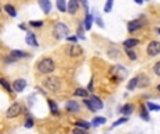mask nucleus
<instances>
[{"mask_svg": "<svg viewBox=\"0 0 160 134\" xmlns=\"http://www.w3.org/2000/svg\"><path fill=\"white\" fill-rule=\"evenodd\" d=\"M138 45H139V41H138L136 38H129V39H126V41H124L125 49H132V47L138 46Z\"/></svg>", "mask_w": 160, "mask_h": 134, "instance_id": "2eb2a0df", "label": "nucleus"}, {"mask_svg": "<svg viewBox=\"0 0 160 134\" xmlns=\"http://www.w3.org/2000/svg\"><path fill=\"white\" fill-rule=\"evenodd\" d=\"M84 105H86L87 108H89L91 112H95V110H94V108H93V105H91V102H90L89 98H84Z\"/></svg>", "mask_w": 160, "mask_h": 134, "instance_id": "72a5a7b5", "label": "nucleus"}, {"mask_svg": "<svg viewBox=\"0 0 160 134\" xmlns=\"http://www.w3.org/2000/svg\"><path fill=\"white\" fill-rule=\"evenodd\" d=\"M66 39L69 42H73V43H76V41H77V36H67Z\"/></svg>", "mask_w": 160, "mask_h": 134, "instance_id": "ea45409f", "label": "nucleus"}, {"mask_svg": "<svg viewBox=\"0 0 160 134\" xmlns=\"http://www.w3.org/2000/svg\"><path fill=\"white\" fill-rule=\"evenodd\" d=\"M87 91H89V92H91V91H93V80L89 83V89H87Z\"/></svg>", "mask_w": 160, "mask_h": 134, "instance_id": "a19ab883", "label": "nucleus"}, {"mask_svg": "<svg viewBox=\"0 0 160 134\" xmlns=\"http://www.w3.org/2000/svg\"><path fill=\"white\" fill-rule=\"evenodd\" d=\"M135 78H136V87H139V88H145V87H148L150 84V80L145 74H139Z\"/></svg>", "mask_w": 160, "mask_h": 134, "instance_id": "6e6552de", "label": "nucleus"}, {"mask_svg": "<svg viewBox=\"0 0 160 134\" xmlns=\"http://www.w3.org/2000/svg\"><path fill=\"white\" fill-rule=\"evenodd\" d=\"M157 89H159V91H160V84H159V85H157Z\"/></svg>", "mask_w": 160, "mask_h": 134, "instance_id": "c03bdc74", "label": "nucleus"}, {"mask_svg": "<svg viewBox=\"0 0 160 134\" xmlns=\"http://www.w3.org/2000/svg\"><path fill=\"white\" fill-rule=\"evenodd\" d=\"M42 24H44L42 21H30L31 27H36V28H38V27H42Z\"/></svg>", "mask_w": 160, "mask_h": 134, "instance_id": "c9c22d12", "label": "nucleus"}, {"mask_svg": "<svg viewBox=\"0 0 160 134\" xmlns=\"http://www.w3.org/2000/svg\"><path fill=\"white\" fill-rule=\"evenodd\" d=\"M42 84H44V87L48 91H52V92H56L61 88V80L58 77H48V78H45Z\"/></svg>", "mask_w": 160, "mask_h": 134, "instance_id": "f03ea898", "label": "nucleus"}, {"mask_svg": "<svg viewBox=\"0 0 160 134\" xmlns=\"http://www.w3.org/2000/svg\"><path fill=\"white\" fill-rule=\"evenodd\" d=\"M126 122H128V117H121V119H118L115 123H112L111 128H115L117 126H121V124H124V123H126Z\"/></svg>", "mask_w": 160, "mask_h": 134, "instance_id": "c85d7f7f", "label": "nucleus"}, {"mask_svg": "<svg viewBox=\"0 0 160 134\" xmlns=\"http://www.w3.org/2000/svg\"><path fill=\"white\" fill-rule=\"evenodd\" d=\"M104 123H105V117H101V116H98V117H94V119H93L91 126H94V127H97V126H101V124H104Z\"/></svg>", "mask_w": 160, "mask_h": 134, "instance_id": "5701e85b", "label": "nucleus"}, {"mask_svg": "<svg viewBox=\"0 0 160 134\" xmlns=\"http://www.w3.org/2000/svg\"><path fill=\"white\" fill-rule=\"evenodd\" d=\"M21 110H22L21 105H20V103H17V102H14L13 105H10V108L7 109V112H6V116H7L8 119H13V117L18 116V114L21 113Z\"/></svg>", "mask_w": 160, "mask_h": 134, "instance_id": "20e7f679", "label": "nucleus"}, {"mask_svg": "<svg viewBox=\"0 0 160 134\" xmlns=\"http://www.w3.org/2000/svg\"><path fill=\"white\" fill-rule=\"evenodd\" d=\"M132 112H133V105H132V103H126V105H124L122 108H121V113L125 114V116H129Z\"/></svg>", "mask_w": 160, "mask_h": 134, "instance_id": "a211bd4d", "label": "nucleus"}, {"mask_svg": "<svg viewBox=\"0 0 160 134\" xmlns=\"http://www.w3.org/2000/svg\"><path fill=\"white\" fill-rule=\"evenodd\" d=\"M56 7H58L59 11L65 13V11H66V7H67L66 0H56Z\"/></svg>", "mask_w": 160, "mask_h": 134, "instance_id": "4be33fe9", "label": "nucleus"}, {"mask_svg": "<svg viewBox=\"0 0 160 134\" xmlns=\"http://www.w3.org/2000/svg\"><path fill=\"white\" fill-rule=\"evenodd\" d=\"M135 88H136V78H132V80L128 83L126 89H128V91H132V89H135Z\"/></svg>", "mask_w": 160, "mask_h": 134, "instance_id": "7c9ffc66", "label": "nucleus"}, {"mask_svg": "<svg viewBox=\"0 0 160 134\" xmlns=\"http://www.w3.org/2000/svg\"><path fill=\"white\" fill-rule=\"evenodd\" d=\"M0 85H2L7 92H11V91H13V87L10 85V83H8V81L6 80V78H3V77L0 78Z\"/></svg>", "mask_w": 160, "mask_h": 134, "instance_id": "412c9836", "label": "nucleus"}, {"mask_svg": "<svg viewBox=\"0 0 160 134\" xmlns=\"http://www.w3.org/2000/svg\"><path fill=\"white\" fill-rule=\"evenodd\" d=\"M73 134H89L86 130H81V128H75L73 130Z\"/></svg>", "mask_w": 160, "mask_h": 134, "instance_id": "4c0bfd02", "label": "nucleus"}, {"mask_svg": "<svg viewBox=\"0 0 160 134\" xmlns=\"http://www.w3.org/2000/svg\"><path fill=\"white\" fill-rule=\"evenodd\" d=\"M133 2L136 3V4H142V3H143V0H133Z\"/></svg>", "mask_w": 160, "mask_h": 134, "instance_id": "79ce46f5", "label": "nucleus"}, {"mask_svg": "<svg viewBox=\"0 0 160 134\" xmlns=\"http://www.w3.org/2000/svg\"><path fill=\"white\" fill-rule=\"evenodd\" d=\"M81 2H83V4H84V7H86V10H87V8H89V7H87V2H86V0H81Z\"/></svg>", "mask_w": 160, "mask_h": 134, "instance_id": "37998d69", "label": "nucleus"}, {"mask_svg": "<svg viewBox=\"0 0 160 134\" xmlns=\"http://www.w3.org/2000/svg\"><path fill=\"white\" fill-rule=\"evenodd\" d=\"M115 73V77L114 80H124V78L126 77V74H128V70L124 69L122 66H112L111 70H109V74H114Z\"/></svg>", "mask_w": 160, "mask_h": 134, "instance_id": "7ed1b4c3", "label": "nucleus"}, {"mask_svg": "<svg viewBox=\"0 0 160 134\" xmlns=\"http://www.w3.org/2000/svg\"><path fill=\"white\" fill-rule=\"evenodd\" d=\"M157 32H159V34H160V28H159V29H157Z\"/></svg>", "mask_w": 160, "mask_h": 134, "instance_id": "a18cd8bd", "label": "nucleus"}, {"mask_svg": "<svg viewBox=\"0 0 160 134\" xmlns=\"http://www.w3.org/2000/svg\"><path fill=\"white\" fill-rule=\"evenodd\" d=\"M4 11H7V14H8V16H11V17H16L17 16L16 8H14L11 4H6L4 6Z\"/></svg>", "mask_w": 160, "mask_h": 134, "instance_id": "393cba45", "label": "nucleus"}, {"mask_svg": "<svg viewBox=\"0 0 160 134\" xmlns=\"http://www.w3.org/2000/svg\"><path fill=\"white\" fill-rule=\"evenodd\" d=\"M148 55L149 56H157L160 53V42L157 41H152L148 45Z\"/></svg>", "mask_w": 160, "mask_h": 134, "instance_id": "0eeeda50", "label": "nucleus"}, {"mask_svg": "<svg viewBox=\"0 0 160 134\" xmlns=\"http://www.w3.org/2000/svg\"><path fill=\"white\" fill-rule=\"evenodd\" d=\"M94 20H95V22H97L98 27H100V28H104V22H103V20H101L100 17L95 16V17H94Z\"/></svg>", "mask_w": 160, "mask_h": 134, "instance_id": "f704fd0d", "label": "nucleus"}, {"mask_svg": "<svg viewBox=\"0 0 160 134\" xmlns=\"http://www.w3.org/2000/svg\"><path fill=\"white\" fill-rule=\"evenodd\" d=\"M109 55H111V57H118V56H119V50H109Z\"/></svg>", "mask_w": 160, "mask_h": 134, "instance_id": "58836bf2", "label": "nucleus"}, {"mask_svg": "<svg viewBox=\"0 0 160 134\" xmlns=\"http://www.w3.org/2000/svg\"><path fill=\"white\" fill-rule=\"evenodd\" d=\"M90 123H87V122H84V120H77V122H76V127L77 128H81V130H89L90 128Z\"/></svg>", "mask_w": 160, "mask_h": 134, "instance_id": "aec40b11", "label": "nucleus"}, {"mask_svg": "<svg viewBox=\"0 0 160 134\" xmlns=\"http://www.w3.org/2000/svg\"><path fill=\"white\" fill-rule=\"evenodd\" d=\"M25 42H27V45H30V46H38V41H36V36H35V34H32V32H27V36H25Z\"/></svg>", "mask_w": 160, "mask_h": 134, "instance_id": "ddd939ff", "label": "nucleus"}, {"mask_svg": "<svg viewBox=\"0 0 160 134\" xmlns=\"http://www.w3.org/2000/svg\"><path fill=\"white\" fill-rule=\"evenodd\" d=\"M55 34L58 38H67V34H69V28L63 24V22H58L55 25Z\"/></svg>", "mask_w": 160, "mask_h": 134, "instance_id": "423d86ee", "label": "nucleus"}, {"mask_svg": "<svg viewBox=\"0 0 160 134\" xmlns=\"http://www.w3.org/2000/svg\"><path fill=\"white\" fill-rule=\"evenodd\" d=\"M66 109L70 112V113H76V112H79V103L76 102V100H69V102L66 103Z\"/></svg>", "mask_w": 160, "mask_h": 134, "instance_id": "dca6fc26", "label": "nucleus"}, {"mask_svg": "<svg viewBox=\"0 0 160 134\" xmlns=\"http://www.w3.org/2000/svg\"><path fill=\"white\" fill-rule=\"evenodd\" d=\"M0 11H2V8H0Z\"/></svg>", "mask_w": 160, "mask_h": 134, "instance_id": "49530a36", "label": "nucleus"}, {"mask_svg": "<svg viewBox=\"0 0 160 134\" xmlns=\"http://www.w3.org/2000/svg\"><path fill=\"white\" fill-rule=\"evenodd\" d=\"M25 85H27V81L25 80H22V78H18V80H16L13 83V91H16V92H21V91H24V88H25Z\"/></svg>", "mask_w": 160, "mask_h": 134, "instance_id": "1a4fd4ad", "label": "nucleus"}, {"mask_svg": "<svg viewBox=\"0 0 160 134\" xmlns=\"http://www.w3.org/2000/svg\"><path fill=\"white\" fill-rule=\"evenodd\" d=\"M112 4H114V0H107L105 4H104V11L109 13V11L112 10Z\"/></svg>", "mask_w": 160, "mask_h": 134, "instance_id": "cd10ccee", "label": "nucleus"}, {"mask_svg": "<svg viewBox=\"0 0 160 134\" xmlns=\"http://www.w3.org/2000/svg\"><path fill=\"white\" fill-rule=\"evenodd\" d=\"M126 55H128V57L131 59V60H136V53L132 49H126Z\"/></svg>", "mask_w": 160, "mask_h": 134, "instance_id": "2f4dec72", "label": "nucleus"}, {"mask_svg": "<svg viewBox=\"0 0 160 134\" xmlns=\"http://www.w3.org/2000/svg\"><path fill=\"white\" fill-rule=\"evenodd\" d=\"M39 7L42 8L45 14H49L51 13V8H52V4H51L49 0H39Z\"/></svg>", "mask_w": 160, "mask_h": 134, "instance_id": "4468645a", "label": "nucleus"}, {"mask_svg": "<svg viewBox=\"0 0 160 134\" xmlns=\"http://www.w3.org/2000/svg\"><path fill=\"white\" fill-rule=\"evenodd\" d=\"M140 117H142L143 120H146V122H149V120H150V117H149V114H148V109H146V106H142V112H140Z\"/></svg>", "mask_w": 160, "mask_h": 134, "instance_id": "bb28decb", "label": "nucleus"}, {"mask_svg": "<svg viewBox=\"0 0 160 134\" xmlns=\"http://www.w3.org/2000/svg\"><path fill=\"white\" fill-rule=\"evenodd\" d=\"M75 95H76V96L87 98V96H89V91H87V89H84V88H77L75 91Z\"/></svg>", "mask_w": 160, "mask_h": 134, "instance_id": "b1692460", "label": "nucleus"}, {"mask_svg": "<svg viewBox=\"0 0 160 134\" xmlns=\"http://www.w3.org/2000/svg\"><path fill=\"white\" fill-rule=\"evenodd\" d=\"M10 56L13 59H24V57H28V53L22 52V50H11Z\"/></svg>", "mask_w": 160, "mask_h": 134, "instance_id": "f3484780", "label": "nucleus"}, {"mask_svg": "<svg viewBox=\"0 0 160 134\" xmlns=\"http://www.w3.org/2000/svg\"><path fill=\"white\" fill-rule=\"evenodd\" d=\"M90 102H91L93 108H94V110H100V109H103V100L100 99L98 96H95V95H91V98H89Z\"/></svg>", "mask_w": 160, "mask_h": 134, "instance_id": "9d476101", "label": "nucleus"}, {"mask_svg": "<svg viewBox=\"0 0 160 134\" xmlns=\"http://www.w3.org/2000/svg\"><path fill=\"white\" fill-rule=\"evenodd\" d=\"M153 71H154V74L160 77V61H157V63L153 66Z\"/></svg>", "mask_w": 160, "mask_h": 134, "instance_id": "473e14b6", "label": "nucleus"}, {"mask_svg": "<svg viewBox=\"0 0 160 134\" xmlns=\"http://www.w3.org/2000/svg\"><path fill=\"white\" fill-rule=\"evenodd\" d=\"M142 25H143V22L140 21V20H133V21H129L128 22V31H129V32H133V31L139 29Z\"/></svg>", "mask_w": 160, "mask_h": 134, "instance_id": "f8f14e48", "label": "nucleus"}, {"mask_svg": "<svg viewBox=\"0 0 160 134\" xmlns=\"http://www.w3.org/2000/svg\"><path fill=\"white\" fill-rule=\"evenodd\" d=\"M66 10H67V13H70V14H76L79 10V0H69Z\"/></svg>", "mask_w": 160, "mask_h": 134, "instance_id": "9b49d317", "label": "nucleus"}, {"mask_svg": "<svg viewBox=\"0 0 160 134\" xmlns=\"http://www.w3.org/2000/svg\"><path fill=\"white\" fill-rule=\"evenodd\" d=\"M48 103H49L51 112H52L53 114H58V113H59V109H58V105H56V103H55V100L49 99V100H48Z\"/></svg>", "mask_w": 160, "mask_h": 134, "instance_id": "a878e982", "label": "nucleus"}, {"mask_svg": "<svg viewBox=\"0 0 160 134\" xmlns=\"http://www.w3.org/2000/svg\"><path fill=\"white\" fill-rule=\"evenodd\" d=\"M146 108H148L149 110H160V106L156 105V103H153V102H148L146 103Z\"/></svg>", "mask_w": 160, "mask_h": 134, "instance_id": "c756f323", "label": "nucleus"}, {"mask_svg": "<svg viewBox=\"0 0 160 134\" xmlns=\"http://www.w3.org/2000/svg\"><path fill=\"white\" fill-rule=\"evenodd\" d=\"M24 126H25L27 128H31V127L34 126V120H32V119H27V122H25Z\"/></svg>", "mask_w": 160, "mask_h": 134, "instance_id": "e433bc0d", "label": "nucleus"}, {"mask_svg": "<svg viewBox=\"0 0 160 134\" xmlns=\"http://www.w3.org/2000/svg\"><path fill=\"white\" fill-rule=\"evenodd\" d=\"M93 21H94V17L91 14H86V18H84V28L86 29H90L93 25Z\"/></svg>", "mask_w": 160, "mask_h": 134, "instance_id": "6ab92c4d", "label": "nucleus"}, {"mask_svg": "<svg viewBox=\"0 0 160 134\" xmlns=\"http://www.w3.org/2000/svg\"><path fill=\"white\" fill-rule=\"evenodd\" d=\"M66 52H67V55H69L70 57H79V56L83 55V49H81L80 45H77V43L69 45L67 49H66Z\"/></svg>", "mask_w": 160, "mask_h": 134, "instance_id": "39448f33", "label": "nucleus"}, {"mask_svg": "<svg viewBox=\"0 0 160 134\" xmlns=\"http://www.w3.org/2000/svg\"><path fill=\"white\" fill-rule=\"evenodd\" d=\"M36 70L42 74H49L55 70V61L49 57H45V59H41L36 64Z\"/></svg>", "mask_w": 160, "mask_h": 134, "instance_id": "f257e3e1", "label": "nucleus"}]
</instances>
